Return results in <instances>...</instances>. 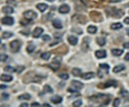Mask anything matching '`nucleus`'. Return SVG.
<instances>
[{"label":"nucleus","instance_id":"4","mask_svg":"<svg viewBox=\"0 0 129 107\" xmlns=\"http://www.w3.org/2000/svg\"><path fill=\"white\" fill-rule=\"evenodd\" d=\"M21 41L20 40H14L10 42V48H11V51L14 52V53H17V52H19V49L21 48Z\"/></svg>","mask_w":129,"mask_h":107},{"label":"nucleus","instance_id":"14","mask_svg":"<svg viewBox=\"0 0 129 107\" xmlns=\"http://www.w3.org/2000/svg\"><path fill=\"white\" fill-rule=\"evenodd\" d=\"M82 48L84 52H86L88 48H89V40H88V38H84V40H83V45H82Z\"/></svg>","mask_w":129,"mask_h":107},{"label":"nucleus","instance_id":"23","mask_svg":"<svg viewBox=\"0 0 129 107\" xmlns=\"http://www.w3.org/2000/svg\"><path fill=\"white\" fill-rule=\"evenodd\" d=\"M72 74L74 75V76H80V75H82V71L80 68H73L72 69Z\"/></svg>","mask_w":129,"mask_h":107},{"label":"nucleus","instance_id":"9","mask_svg":"<svg viewBox=\"0 0 129 107\" xmlns=\"http://www.w3.org/2000/svg\"><path fill=\"white\" fill-rule=\"evenodd\" d=\"M42 32H43L42 28L37 27V28H35V29H34V31H33V33H32V35H33V37L37 38V37H39V36L42 34Z\"/></svg>","mask_w":129,"mask_h":107},{"label":"nucleus","instance_id":"44","mask_svg":"<svg viewBox=\"0 0 129 107\" xmlns=\"http://www.w3.org/2000/svg\"><path fill=\"white\" fill-rule=\"evenodd\" d=\"M23 70H24V67L22 66V67H19V69H18L17 71H18V72H21V71H23Z\"/></svg>","mask_w":129,"mask_h":107},{"label":"nucleus","instance_id":"15","mask_svg":"<svg viewBox=\"0 0 129 107\" xmlns=\"http://www.w3.org/2000/svg\"><path fill=\"white\" fill-rule=\"evenodd\" d=\"M0 79L2 81H10V80H12V76L11 75H7V74H2L0 76Z\"/></svg>","mask_w":129,"mask_h":107},{"label":"nucleus","instance_id":"43","mask_svg":"<svg viewBox=\"0 0 129 107\" xmlns=\"http://www.w3.org/2000/svg\"><path fill=\"white\" fill-rule=\"evenodd\" d=\"M124 23H125V24H128V25H129V18H126V19L124 20Z\"/></svg>","mask_w":129,"mask_h":107},{"label":"nucleus","instance_id":"3","mask_svg":"<svg viewBox=\"0 0 129 107\" xmlns=\"http://www.w3.org/2000/svg\"><path fill=\"white\" fill-rule=\"evenodd\" d=\"M24 15V19L26 20H29V21H32L34 20L36 17H37V15H36V12H34L33 10H26V11L23 14Z\"/></svg>","mask_w":129,"mask_h":107},{"label":"nucleus","instance_id":"45","mask_svg":"<svg viewBox=\"0 0 129 107\" xmlns=\"http://www.w3.org/2000/svg\"><path fill=\"white\" fill-rule=\"evenodd\" d=\"M20 107H28V104L27 103H23L22 105H20Z\"/></svg>","mask_w":129,"mask_h":107},{"label":"nucleus","instance_id":"46","mask_svg":"<svg viewBox=\"0 0 129 107\" xmlns=\"http://www.w3.org/2000/svg\"><path fill=\"white\" fill-rule=\"evenodd\" d=\"M38 106H39V104L38 103H33L32 104V107H38Z\"/></svg>","mask_w":129,"mask_h":107},{"label":"nucleus","instance_id":"27","mask_svg":"<svg viewBox=\"0 0 129 107\" xmlns=\"http://www.w3.org/2000/svg\"><path fill=\"white\" fill-rule=\"evenodd\" d=\"M97 43L99 44V45H104L105 44V39L103 38V37H98L97 38Z\"/></svg>","mask_w":129,"mask_h":107},{"label":"nucleus","instance_id":"29","mask_svg":"<svg viewBox=\"0 0 129 107\" xmlns=\"http://www.w3.org/2000/svg\"><path fill=\"white\" fill-rule=\"evenodd\" d=\"M82 104H83L82 100H81V99H79V100L74 101L73 104H72V106H73V107H80V106H82Z\"/></svg>","mask_w":129,"mask_h":107},{"label":"nucleus","instance_id":"17","mask_svg":"<svg viewBox=\"0 0 129 107\" xmlns=\"http://www.w3.org/2000/svg\"><path fill=\"white\" fill-rule=\"evenodd\" d=\"M2 11H3L4 14L10 15V14H12V12H14V8H12V7H10V6H5V7H3Z\"/></svg>","mask_w":129,"mask_h":107},{"label":"nucleus","instance_id":"42","mask_svg":"<svg viewBox=\"0 0 129 107\" xmlns=\"http://www.w3.org/2000/svg\"><path fill=\"white\" fill-rule=\"evenodd\" d=\"M125 61H129V53L128 54H126V56H125Z\"/></svg>","mask_w":129,"mask_h":107},{"label":"nucleus","instance_id":"33","mask_svg":"<svg viewBox=\"0 0 129 107\" xmlns=\"http://www.w3.org/2000/svg\"><path fill=\"white\" fill-rule=\"evenodd\" d=\"M59 77L62 78V79H68L69 75L67 74V73H60V74H59Z\"/></svg>","mask_w":129,"mask_h":107},{"label":"nucleus","instance_id":"24","mask_svg":"<svg viewBox=\"0 0 129 107\" xmlns=\"http://www.w3.org/2000/svg\"><path fill=\"white\" fill-rule=\"evenodd\" d=\"M110 28H112L113 30L121 29V28H122V24H121V23H115V24H113L112 26H110Z\"/></svg>","mask_w":129,"mask_h":107},{"label":"nucleus","instance_id":"51","mask_svg":"<svg viewBox=\"0 0 129 107\" xmlns=\"http://www.w3.org/2000/svg\"><path fill=\"white\" fill-rule=\"evenodd\" d=\"M125 107H129V106H125Z\"/></svg>","mask_w":129,"mask_h":107},{"label":"nucleus","instance_id":"39","mask_svg":"<svg viewBox=\"0 0 129 107\" xmlns=\"http://www.w3.org/2000/svg\"><path fill=\"white\" fill-rule=\"evenodd\" d=\"M68 92L69 93H74V92H76V90H74V89H72V88H69L68 89Z\"/></svg>","mask_w":129,"mask_h":107},{"label":"nucleus","instance_id":"22","mask_svg":"<svg viewBox=\"0 0 129 107\" xmlns=\"http://www.w3.org/2000/svg\"><path fill=\"white\" fill-rule=\"evenodd\" d=\"M117 87V81L116 80H108V81L104 85V88H107V87Z\"/></svg>","mask_w":129,"mask_h":107},{"label":"nucleus","instance_id":"25","mask_svg":"<svg viewBox=\"0 0 129 107\" xmlns=\"http://www.w3.org/2000/svg\"><path fill=\"white\" fill-rule=\"evenodd\" d=\"M4 71L5 72H10V73H14V72H15L17 71V69L15 68H14L12 66H6L4 68Z\"/></svg>","mask_w":129,"mask_h":107},{"label":"nucleus","instance_id":"26","mask_svg":"<svg viewBox=\"0 0 129 107\" xmlns=\"http://www.w3.org/2000/svg\"><path fill=\"white\" fill-rule=\"evenodd\" d=\"M19 99L20 100H29V99H31V96L29 94H23V95L19 96Z\"/></svg>","mask_w":129,"mask_h":107},{"label":"nucleus","instance_id":"47","mask_svg":"<svg viewBox=\"0 0 129 107\" xmlns=\"http://www.w3.org/2000/svg\"><path fill=\"white\" fill-rule=\"evenodd\" d=\"M42 107H51V105H49V104L45 103V104H42Z\"/></svg>","mask_w":129,"mask_h":107},{"label":"nucleus","instance_id":"5","mask_svg":"<svg viewBox=\"0 0 129 107\" xmlns=\"http://www.w3.org/2000/svg\"><path fill=\"white\" fill-rule=\"evenodd\" d=\"M1 22H2V24H4V25L10 26L14 24L15 20H14V18H11V17H4L3 19L1 20Z\"/></svg>","mask_w":129,"mask_h":107},{"label":"nucleus","instance_id":"38","mask_svg":"<svg viewBox=\"0 0 129 107\" xmlns=\"http://www.w3.org/2000/svg\"><path fill=\"white\" fill-rule=\"evenodd\" d=\"M7 3H8V4H12V5H17V2H15V1H10V0L7 1Z\"/></svg>","mask_w":129,"mask_h":107},{"label":"nucleus","instance_id":"8","mask_svg":"<svg viewBox=\"0 0 129 107\" xmlns=\"http://www.w3.org/2000/svg\"><path fill=\"white\" fill-rule=\"evenodd\" d=\"M123 15H124V11H123V10L117 9V8H114V9H113L112 15H113L114 18H121Z\"/></svg>","mask_w":129,"mask_h":107},{"label":"nucleus","instance_id":"18","mask_svg":"<svg viewBox=\"0 0 129 107\" xmlns=\"http://www.w3.org/2000/svg\"><path fill=\"white\" fill-rule=\"evenodd\" d=\"M68 41H69V43H70L71 45H76V44L77 43V38L76 37V36H69Z\"/></svg>","mask_w":129,"mask_h":107},{"label":"nucleus","instance_id":"7","mask_svg":"<svg viewBox=\"0 0 129 107\" xmlns=\"http://www.w3.org/2000/svg\"><path fill=\"white\" fill-rule=\"evenodd\" d=\"M58 10H59V12H60V14H68L69 10H70V8H69V6L67 4H62L61 6L58 8Z\"/></svg>","mask_w":129,"mask_h":107},{"label":"nucleus","instance_id":"48","mask_svg":"<svg viewBox=\"0 0 129 107\" xmlns=\"http://www.w3.org/2000/svg\"><path fill=\"white\" fill-rule=\"evenodd\" d=\"M0 88H1V89H5V88H6V85H0Z\"/></svg>","mask_w":129,"mask_h":107},{"label":"nucleus","instance_id":"13","mask_svg":"<svg viewBox=\"0 0 129 107\" xmlns=\"http://www.w3.org/2000/svg\"><path fill=\"white\" fill-rule=\"evenodd\" d=\"M95 76V74L93 72H87V73H84V74H82V77L84 78V79H91Z\"/></svg>","mask_w":129,"mask_h":107},{"label":"nucleus","instance_id":"34","mask_svg":"<svg viewBox=\"0 0 129 107\" xmlns=\"http://www.w3.org/2000/svg\"><path fill=\"white\" fill-rule=\"evenodd\" d=\"M121 103V100L120 99H115V101H114V107H119V105H120Z\"/></svg>","mask_w":129,"mask_h":107},{"label":"nucleus","instance_id":"36","mask_svg":"<svg viewBox=\"0 0 129 107\" xmlns=\"http://www.w3.org/2000/svg\"><path fill=\"white\" fill-rule=\"evenodd\" d=\"M45 92L48 93H53V89H52L50 85H45Z\"/></svg>","mask_w":129,"mask_h":107},{"label":"nucleus","instance_id":"49","mask_svg":"<svg viewBox=\"0 0 129 107\" xmlns=\"http://www.w3.org/2000/svg\"><path fill=\"white\" fill-rule=\"evenodd\" d=\"M48 1H50V2H53V1H54V0H48Z\"/></svg>","mask_w":129,"mask_h":107},{"label":"nucleus","instance_id":"16","mask_svg":"<svg viewBox=\"0 0 129 107\" xmlns=\"http://www.w3.org/2000/svg\"><path fill=\"white\" fill-rule=\"evenodd\" d=\"M53 26L55 28H57V29H61V28L63 27V25H62L60 20H54L53 21Z\"/></svg>","mask_w":129,"mask_h":107},{"label":"nucleus","instance_id":"10","mask_svg":"<svg viewBox=\"0 0 129 107\" xmlns=\"http://www.w3.org/2000/svg\"><path fill=\"white\" fill-rule=\"evenodd\" d=\"M95 56H96V58H98V59H102V58H104V57H106V52H105L104 49H99V51H97L96 53H95Z\"/></svg>","mask_w":129,"mask_h":107},{"label":"nucleus","instance_id":"20","mask_svg":"<svg viewBox=\"0 0 129 107\" xmlns=\"http://www.w3.org/2000/svg\"><path fill=\"white\" fill-rule=\"evenodd\" d=\"M124 69H125V66H124V65H118V66H116L115 68L113 69V71L115 72V73H118V72H120V71H123Z\"/></svg>","mask_w":129,"mask_h":107},{"label":"nucleus","instance_id":"32","mask_svg":"<svg viewBox=\"0 0 129 107\" xmlns=\"http://www.w3.org/2000/svg\"><path fill=\"white\" fill-rule=\"evenodd\" d=\"M12 35H14V34H12L11 32H4L3 34H2V37L6 39V38H9V37H11Z\"/></svg>","mask_w":129,"mask_h":107},{"label":"nucleus","instance_id":"12","mask_svg":"<svg viewBox=\"0 0 129 107\" xmlns=\"http://www.w3.org/2000/svg\"><path fill=\"white\" fill-rule=\"evenodd\" d=\"M51 101L55 104H59L62 102V97L61 96H54V97L51 98Z\"/></svg>","mask_w":129,"mask_h":107},{"label":"nucleus","instance_id":"31","mask_svg":"<svg viewBox=\"0 0 129 107\" xmlns=\"http://www.w3.org/2000/svg\"><path fill=\"white\" fill-rule=\"evenodd\" d=\"M8 60V56H6V55H3V54H0V61L1 62H5Z\"/></svg>","mask_w":129,"mask_h":107},{"label":"nucleus","instance_id":"37","mask_svg":"<svg viewBox=\"0 0 129 107\" xmlns=\"http://www.w3.org/2000/svg\"><path fill=\"white\" fill-rule=\"evenodd\" d=\"M42 40L43 41H50L51 40V37L49 35H43L42 36Z\"/></svg>","mask_w":129,"mask_h":107},{"label":"nucleus","instance_id":"40","mask_svg":"<svg viewBox=\"0 0 129 107\" xmlns=\"http://www.w3.org/2000/svg\"><path fill=\"white\" fill-rule=\"evenodd\" d=\"M124 48L129 49V42H125V43H124Z\"/></svg>","mask_w":129,"mask_h":107},{"label":"nucleus","instance_id":"35","mask_svg":"<svg viewBox=\"0 0 129 107\" xmlns=\"http://www.w3.org/2000/svg\"><path fill=\"white\" fill-rule=\"evenodd\" d=\"M31 22V21H29V20H21V25H23V26H26V25H28V24H29V23Z\"/></svg>","mask_w":129,"mask_h":107},{"label":"nucleus","instance_id":"28","mask_svg":"<svg viewBox=\"0 0 129 107\" xmlns=\"http://www.w3.org/2000/svg\"><path fill=\"white\" fill-rule=\"evenodd\" d=\"M41 59H43V60H49L51 58V53H43V54H41Z\"/></svg>","mask_w":129,"mask_h":107},{"label":"nucleus","instance_id":"6","mask_svg":"<svg viewBox=\"0 0 129 107\" xmlns=\"http://www.w3.org/2000/svg\"><path fill=\"white\" fill-rule=\"evenodd\" d=\"M71 87L72 89H74V90H81V89H83V87H84V85H83L82 82L77 81V80H72L71 81Z\"/></svg>","mask_w":129,"mask_h":107},{"label":"nucleus","instance_id":"11","mask_svg":"<svg viewBox=\"0 0 129 107\" xmlns=\"http://www.w3.org/2000/svg\"><path fill=\"white\" fill-rule=\"evenodd\" d=\"M36 7H37V8H38V9H39V10H40V11H41V12L46 11V9H48V8H49V6H48V5H46V3H38L37 5H36Z\"/></svg>","mask_w":129,"mask_h":107},{"label":"nucleus","instance_id":"2","mask_svg":"<svg viewBox=\"0 0 129 107\" xmlns=\"http://www.w3.org/2000/svg\"><path fill=\"white\" fill-rule=\"evenodd\" d=\"M60 66H61V58H55L53 60V62L49 65V67H50L51 69L55 70V71L60 68Z\"/></svg>","mask_w":129,"mask_h":107},{"label":"nucleus","instance_id":"52","mask_svg":"<svg viewBox=\"0 0 129 107\" xmlns=\"http://www.w3.org/2000/svg\"><path fill=\"white\" fill-rule=\"evenodd\" d=\"M128 6H129V3H128Z\"/></svg>","mask_w":129,"mask_h":107},{"label":"nucleus","instance_id":"30","mask_svg":"<svg viewBox=\"0 0 129 107\" xmlns=\"http://www.w3.org/2000/svg\"><path fill=\"white\" fill-rule=\"evenodd\" d=\"M34 48H35L34 44H33V43H30L29 45H28V48H27V52H28V53H32V52L34 51Z\"/></svg>","mask_w":129,"mask_h":107},{"label":"nucleus","instance_id":"50","mask_svg":"<svg viewBox=\"0 0 129 107\" xmlns=\"http://www.w3.org/2000/svg\"><path fill=\"white\" fill-rule=\"evenodd\" d=\"M0 42H1V39H0Z\"/></svg>","mask_w":129,"mask_h":107},{"label":"nucleus","instance_id":"19","mask_svg":"<svg viewBox=\"0 0 129 107\" xmlns=\"http://www.w3.org/2000/svg\"><path fill=\"white\" fill-rule=\"evenodd\" d=\"M112 54L114 56H121L123 54V49H120V48H114L112 49Z\"/></svg>","mask_w":129,"mask_h":107},{"label":"nucleus","instance_id":"1","mask_svg":"<svg viewBox=\"0 0 129 107\" xmlns=\"http://www.w3.org/2000/svg\"><path fill=\"white\" fill-rule=\"evenodd\" d=\"M108 69H110V67H108L107 64H100L99 65V69H98V76H99L100 78L103 77V74H106V73L108 72Z\"/></svg>","mask_w":129,"mask_h":107},{"label":"nucleus","instance_id":"41","mask_svg":"<svg viewBox=\"0 0 129 107\" xmlns=\"http://www.w3.org/2000/svg\"><path fill=\"white\" fill-rule=\"evenodd\" d=\"M1 97L2 98H5V99H7V98H8V95H7V94H2V96H1Z\"/></svg>","mask_w":129,"mask_h":107},{"label":"nucleus","instance_id":"21","mask_svg":"<svg viewBox=\"0 0 129 107\" xmlns=\"http://www.w3.org/2000/svg\"><path fill=\"white\" fill-rule=\"evenodd\" d=\"M87 31L90 33V34H95L97 31V28L95 27V26H89V27L87 28Z\"/></svg>","mask_w":129,"mask_h":107}]
</instances>
